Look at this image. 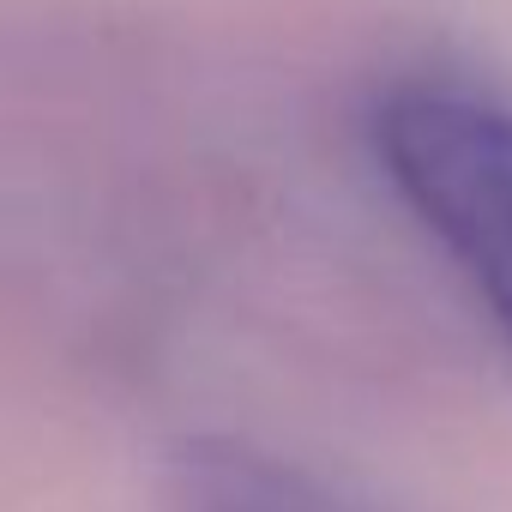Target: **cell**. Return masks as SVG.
Instances as JSON below:
<instances>
[{"instance_id":"6da1fadb","label":"cell","mask_w":512,"mask_h":512,"mask_svg":"<svg viewBox=\"0 0 512 512\" xmlns=\"http://www.w3.org/2000/svg\"><path fill=\"white\" fill-rule=\"evenodd\" d=\"M380 175L512 344V103L452 79L392 85L368 121Z\"/></svg>"},{"instance_id":"7a4b0ae2","label":"cell","mask_w":512,"mask_h":512,"mask_svg":"<svg viewBox=\"0 0 512 512\" xmlns=\"http://www.w3.org/2000/svg\"><path fill=\"white\" fill-rule=\"evenodd\" d=\"M175 512H386L253 440H193L175 464Z\"/></svg>"}]
</instances>
